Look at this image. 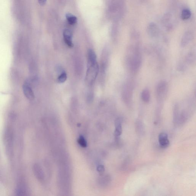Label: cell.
Wrapping results in <instances>:
<instances>
[{
    "instance_id": "6da1fadb",
    "label": "cell",
    "mask_w": 196,
    "mask_h": 196,
    "mask_svg": "<svg viewBox=\"0 0 196 196\" xmlns=\"http://www.w3.org/2000/svg\"><path fill=\"white\" fill-rule=\"evenodd\" d=\"M132 54L127 57V64L130 70L133 73H136L138 72L141 65V57L139 49L137 47L132 49Z\"/></svg>"
},
{
    "instance_id": "7a4b0ae2",
    "label": "cell",
    "mask_w": 196,
    "mask_h": 196,
    "mask_svg": "<svg viewBox=\"0 0 196 196\" xmlns=\"http://www.w3.org/2000/svg\"><path fill=\"white\" fill-rule=\"evenodd\" d=\"M99 72L98 65L96 63L88 64L86 81L88 85H91L94 82Z\"/></svg>"
},
{
    "instance_id": "3957f363",
    "label": "cell",
    "mask_w": 196,
    "mask_h": 196,
    "mask_svg": "<svg viewBox=\"0 0 196 196\" xmlns=\"http://www.w3.org/2000/svg\"><path fill=\"white\" fill-rule=\"evenodd\" d=\"M168 90V84L165 81H161L158 84L156 93L157 98L159 102L163 101L167 95Z\"/></svg>"
},
{
    "instance_id": "277c9868",
    "label": "cell",
    "mask_w": 196,
    "mask_h": 196,
    "mask_svg": "<svg viewBox=\"0 0 196 196\" xmlns=\"http://www.w3.org/2000/svg\"><path fill=\"white\" fill-rule=\"evenodd\" d=\"M133 91V85L131 83H126L124 85L122 91V98L125 103L129 104L131 103Z\"/></svg>"
},
{
    "instance_id": "5b68a950",
    "label": "cell",
    "mask_w": 196,
    "mask_h": 196,
    "mask_svg": "<svg viewBox=\"0 0 196 196\" xmlns=\"http://www.w3.org/2000/svg\"><path fill=\"white\" fill-rule=\"evenodd\" d=\"M63 37L64 41L66 44L69 47H73L74 44L72 41V31L68 29H65L63 32Z\"/></svg>"
},
{
    "instance_id": "8992f818",
    "label": "cell",
    "mask_w": 196,
    "mask_h": 196,
    "mask_svg": "<svg viewBox=\"0 0 196 196\" xmlns=\"http://www.w3.org/2000/svg\"><path fill=\"white\" fill-rule=\"evenodd\" d=\"M158 141L162 148H166L169 146L170 142L168 135L165 133H161L158 136Z\"/></svg>"
},
{
    "instance_id": "52a82bcc",
    "label": "cell",
    "mask_w": 196,
    "mask_h": 196,
    "mask_svg": "<svg viewBox=\"0 0 196 196\" xmlns=\"http://www.w3.org/2000/svg\"><path fill=\"white\" fill-rule=\"evenodd\" d=\"M23 89L24 94L27 98L29 100L34 99V92L28 83L25 82L24 84Z\"/></svg>"
},
{
    "instance_id": "ba28073f",
    "label": "cell",
    "mask_w": 196,
    "mask_h": 196,
    "mask_svg": "<svg viewBox=\"0 0 196 196\" xmlns=\"http://www.w3.org/2000/svg\"><path fill=\"white\" fill-rule=\"evenodd\" d=\"M193 38V34L191 31H189L184 34L181 41V45L184 47L188 45L192 40Z\"/></svg>"
},
{
    "instance_id": "9c48e42d",
    "label": "cell",
    "mask_w": 196,
    "mask_h": 196,
    "mask_svg": "<svg viewBox=\"0 0 196 196\" xmlns=\"http://www.w3.org/2000/svg\"><path fill=\"white\" fill-rule=\"evenodd\" d=\"M122 118L119 117L116 119L115 121V129L114 130V135L117 140L122 133Z\"/></svg>"
},
{
    "instance_id": "30bf717a",
    "label": "cell",
    "mask_w": 196,
    "mask_h": 196,
    "mask_svg": "<svg viewBox=\"0 0 196 196\" xmlns=\"http://www.w3.org/2000/svg\"><path fill=\"white\" fill-rule=\"evenodd\" d=\"M147 32L151 36L155 37L158 34V28L155 24L151 23L147 27Z\"/></svg>"
},
{
    "instance_id": "8fae6325",
    "label": "cell",
    "mask_w": 196,
    "mask_h": 196,
    "mask_svg": "<svg viewBox=\"0 0 196 196\" xmlns=\"http://www.w3.org/2000/svg\"><path fill=\"white\" fill-rule=\"evenodd\" d=\"M33 170H34V173L36 177L40 180H42L43 178V171L39 165L34 164L33 167Z\"/></svg>"
},
{
    "instance_id": "7c38bea8",
    "label": "cell",
    "mask_w": 196,
    "mask_h": 196,
    "mask_svg": "<svg viewBox=\"0 0 196 196\" xmlns=\"http://www.w3.org/2000/svg\"><path fill=\"white\" fill-rule=\"evenodd\" d=\"M97 62V57L94 51L89 49L88 51V64H93Z\"/></svg>"
},
{
    "instance_id": "4fadbf2b",
    "label": "cell",
    "mask_w": 196,
    "mask_h": 196,
    "mask_svg": "<svg viewBox=\"0 0 196 196\" xmlns=\"http://www.w3.org/2000/svg\"><path fill=\"white\" fill-rule=\"evenodd\" d=\"M141 96L143 102L146 103H148L150 102V92L149 90L147 88L144 89L142 92Z\"/></svg>"
},
{
    "instance_id": "5bb4252c",
    "label": "cell",
    "mask_w": 196,
    "mask_h": 196,
    "mask_svg": "<svg viewBox=\"0 0 196 196\" xmlns=\"http://www.w3.org/2000/svg\"><path fill=\"white\" fill-rule=\"evenodd\" d=\"M67 22L71 25H75L77 21V18L70 13H67L66 15Z\"/></svg>"
},
{
    "instance_id": "9a60e30c",
    "label": "cell",
    "mask_w": 196,
    "mask_h": 196,
    "mask_svg": "<svg viewBox=\"0 0 196 196\" xmlns=\"http://www.w3.org/2000/svg\"><path fill=\"white\" fill-rule=\"evenodd\" d=\"M195 60V53L194 51H191L188 53L187 57V61L189 63L192 64Z\"/></svg>"
},
{
    "instance_id": "2e32d148",
    "label": "cell",
    "mask_w": 196,
    "mask_h": 196,
    "mask_svg": "<svg viewBox=\"0 0 196 196\" xmlns=\"http://www.w3.org/2000/svg\"><path fill=\"white\" fill-rule=\"evenodd\" d=\"M191 15V13L190 10L184 9L183 10L181 13V18L183 20H187L189 19Z\"/></svg>"
},
{
    "instance_id": "e0dca14e",
    "label": "cell",
    "mask_w": 196,
    "mask_h": 196,
    "mask_svg": "<svg viewBox=\"0 0 196 196\" xmlns=\"http://www.w3.org/2000/svg\"><path fill=\"white\" fill-rule=\"evenodd\" d=\"M178 104H176L174 106L173 109V121L174 123L177 122L178 119H179V113H178Z\"/></svg>"
},
{
    "instance_id": "ac0fdd59",
    "label": "cell",
    "mask_w": 196,
    "mask_h": 196,
    "mask_svg": "<svg viewBox=\"0 0 196 196\" xmlns=\"http://www.w3.org/2000/svg\"><path fill=\"white\" fill-rule=\"evenodd\" d=\"M78 143L81 147H86L87 146V143L84 137L81 136L79 137L77 140Z\"/></svg>"
},
{
    "instance_id": "d6986e66",
    "label": "cell",
    "mask_w": 196,
    "mask_h": 196,
    "mask_svg": "<svg viewBox=\"0 0 196 196\" xmlns=\"http://www.w3.org/2000/svg\"><path fill=\"white\" fill-rule=\"evenodd\" d=\"M67 78V74L65 72H62L59 76L58 81L59 83H63L66 80Z\"/></svg>"
},
{
    "instance_id": "ffe728a7",
    "label": "cell",
    "mask_w": 196,
    "mask_h": 196,
    "mask_svg": "<svg viewBox=\"0 0 196 196\" xmlns=\"http://www.w3.org/2000/svg\"><path fill=\"white\" fill-rule=\"evenodd\" d=\"M98 172L100 174H102L105 171V168L103 165H100L97 168Z\"/></svg>"
},
{
    "instance_id": "44dd1931",
    "label": "cell",
    "mask_w": 196,
    "mask_h": 196,
    "mask_svg": "<svg viewBox=\"0 0 196 196\" xmlns=\"http://www.w3.org/2000/svg\"><path fill=\"white\" fill-rule=\"evenodd\" d=\"M46 1L47 0H38L41 6H44L45 4Z\"/></svg>"
}]
</instances>
